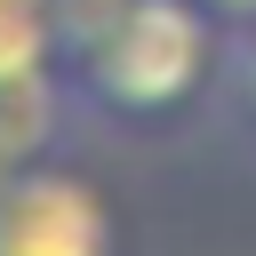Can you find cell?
I'll list each match as a JSON object with an SVG mask.
<instances>
[{"label":"cell","instance_id":"obj_1","mask_svg":"<svg viewBox=\"0 0 256 256\" xmlns=\"http://www.w3.org/2000/svg\"><path fill=\"white\" fill-rule=\"evenodd\" d=\"M224 32L232 24H216L200 0H136L112 40H96L80 64H64V88L88 120L152 128V120L184 112L200 88H216Z\"/></svg>","mask_w":256,"mask_h":256},{"label":"cell","instance_id":"obj_2","mask_svg":"<svg viewBox=\"0 0 256 256\" xmlns=\"http://www.w3.org/2000/svg\"><path fill=\"white\" fill-rule=\"evenodd\" d=\"M0 256H120L112 200L80 168H56V152H48V160L16 168L0 192Z\"/></svg>","mask_w":256,"mask_h":256},{"label":"cell","instance_id":"obj_3","mask_svg":"<svg viewBox=\"0 0 256 256\" xmlns=\"http://www.w3.org/2000/svg\"><path fill=\"white\" fill-rule=\"evenodd\" d=\"M72 112H80V104H72L64 72L0 80V192H8V176H16V168H32V160H48V152H56V136H64V120H72Z\"/></svg>","mask_w":256,"mask_h":256},{"label":"cell","instance_id":"obj_4","mask_svg":"<svg viewBox=\"0 0 256 256\" xmlns=\"http://www.w3.org/2000/svg\"><path fill=\"white\" fill-rule=\"evenodd\" d=\"M56 72V0H0V80Z\"/></svg>","mask_w":256,"mask_h":256},{"label":"cell","instance_id":"obj_5","mask_svg":"<svg viewBox=\"0 0 256 256\" xmlns=\"http://www.w3.org/2000/svg\"><path fill=\"white\" fill-rule=\"evenodd\" d=\"M128 8H136V0H56V72L80 64L96 40H112Z\"/></svg>","mask_w":256,"mask_h":256},{"label":"cell","instance_id":"obj_6","mask_svg":"<svg viewBox=\"0 0 256 256\" xmlns=\"http://www.w3.org/2000/svg\"><path fill=\"white\" fill-rule=\"evenodd\" d=\"M216 88H224L232 120L256 136V24H232V32H224V72H216Z\"/></svg>","mask_w":256,"mask_h":256},{"label":"cell","instance_id":"obj_7","mask_svg":"<svg viewBox=\"0 0 256 256\" xmlns=\"http://www.w3.org/2000/svg\"><path fill=\"white\" fill-rule=\"evenodd\" d=\"M216 24H256V0H200Z\"/></svg>","mask_w":256,"mask_h":256}]
</instances>
